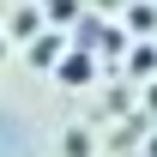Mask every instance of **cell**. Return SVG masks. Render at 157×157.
I'll return each mask as SVG.
<instances>
[{
	"mask_svg": "<svg viewBox=\"0 0 157 157\" xmlns=\"http://www.w3.org/2000/svg\"><path fill=\"white\" fill-rule=\"evenodd\" d=\"M0 55H6V42H0Z\"/></svg>",
	"mask_w": 157,
	"mask_h": 157,
	"instance_id": "obj_10",
	"label": "cell"
},
{
	"mask_svg": "<svg viewBox=\"0 0 157 157\" xmlns=\"http://www.w3.org/2000/svg\"><path fill=\"white\" fill-rule=\"evenodd\" d=\"M145 151H151V157H157V133H151V145H145Z\"/></svg>",
	"mask_w": 157,
	"mask_h": 157,
	"instance_id": "obj_8",
	"label": "cell"
},
{
	"mask_svg": "<svg viewBox=\"0 0 157 157\" xmlns=\"http://www.w3.org/2000/svg\"><path fill=\"white\" fill-rule=\"evenodd\" d=\"M151 109H157V78H151Z\"/></svg>",
	"mask_w": 157,
	"mask_h": 157,
	"instance_id": "obj_9",
	"label": "cell"
},
{
	"mask_svg": "<svg viewBox=\"0 0 157 157\" xmlns=\"http://www.w3.org/2000/svg\"><path fill=\"white\" fill-rule=\"evenodd\" d=\"M12 36L18 42H36L42 36V6H18V12H12Z\"/></svg>",
	"mask_w": 157,
	"mask_h": 157,
	"instance_id": "obj_2",
	"label": "cell"
},
{
	"mask_svg": "<svg viewBox=\"0 0 157 157\" xmlns=\"http://www.w3.org/2000/svg\"><path fill=\"white\" fill-rule=\"evenodd\" d=\"M133 73H157V48H133Z\"/></svg>",
	"mask_w": 157,
	"mask_h": 157,
	"instance_id": "obj_7",
	"label": "cell"
},
{
	"mask_svg": "<svg viewBox=\"0 0 157 157\" xmlns=\"http://www.w3.org/2000/svg\"><path fill=\"white\" fill-rule=\"evenodd\" d=\"M127 24H133L139 36H151V24H157V12H151V6H133V12H127Z\"/></svg>",
	"mask_w": 157,
	"mask_h": 157,
	"instance_id": "obj_5",
	"label": "cell"
},
{
	"mask_svg": "<svg viewBox=\"0 0 157 157\" xmlns=\"http://www.w3.org/2000/svg\"><path fill=\"white\" fill-rule=\"evenodd\" d=\"M48 18H55V24H67V18H78V0H48Z\"/></svg>",
	"mask_w": 157,
	"mask_h": 157,
	"instance_id": "obj_6",
	"label": "cell"
},
{
	"mask_svg": "<svg viewBox=\"0 0 157 157\" xmlns=\"http://www.w3.org/2000/svg\"><path fill=\"white\" fill-rule=\"evenodd\" d=\"M60 55H67V42H60V36H36V42H30V60H36V67H55Z\"/></svg>",
	"mask_w": 157,
	"mask_h": 157,
	"instance_id": "obj_3",
	"label": "cell"
},
{
	"mask_svg": "<svg viewBox=\"0 0 157 157\" xmlns=\"http://www.w3.org/2000/svg\"><path fill=\"white\" fill-rule=\"evenodd\" d=\"M60 151H67V157H91V133H85V127H73V133L60 139Z\"/></svg>",
	"mask_w": 157,
	"mask_h": 157,
	"instance_id": "obj_4",
	"label": "cell"
},
{
	"mask_svg": "<svg viewBox=\"0 0 157 157\" xmlns=\"http://www.w3.org/2000/svg\"><path fill=\"white\" fill-rule=\"evenodd\" d=\"M91 73H97V67H91L85 48H67V55L55 60V78H60V85H91Z\"/></svg>",
	"mask_w": 157,
	"mask_h": 157,
	"instance_id": "obj_1",
	"label": "cell"
}]
</instances>
